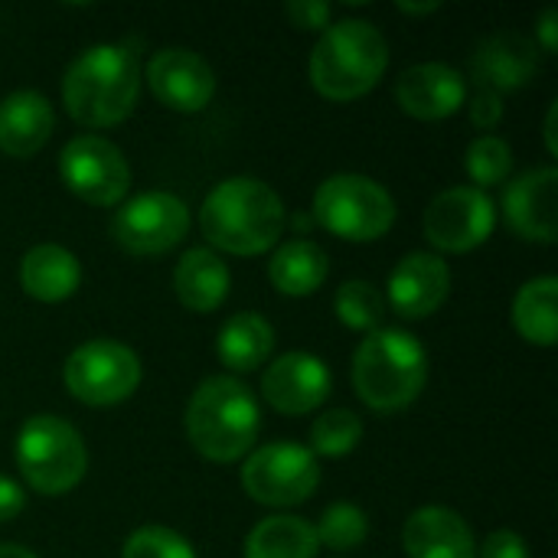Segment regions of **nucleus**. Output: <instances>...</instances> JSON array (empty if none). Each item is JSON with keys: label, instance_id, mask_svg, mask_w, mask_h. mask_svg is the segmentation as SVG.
I'll use <instances>...</instances> for the list:
<instances>
[{"label": "nucleus", "instance_id": "obj_1", "mask_svg": "<svg viewBox=\"0 0 558 558\" xmlns=\"http://www.w3.org/2000/svg\"><path fill=\"white\" fill-rule=\"evenodd\" d=\"M141 95V65L128 46L98 43L72 59L62 75V105L82 128L121 124Z\"/></svg>", "mask_w": 558, "mask_h": 558}, {"label": "nucleus", "instance_id": "obj_2", "mask_svg": "<svg viewBox=\"0 0 558 558\" xmlns=\"http://www.w3.org/2000/svg\"><path fill=\"white\" fill-rule=\"evenodd\" d=\"M199 229L219 252L265 255L284 229V203L258 177H229L203 199Z\"/></svg>", "mask_w": 558, "mask_h": 558}, {"label": "nucleus", "instance_id": "obj_3", "mask_svg": "<svg viewBox=\"0 0 558 558\" xmlns=\"http://www.w3.org/2000/svg\"><path fill=\"white\" fill-rule=\"evenodd\" d=\"M183 425L196 454L216 464H232L252 451L262 412L245 383L235 376H209L190 396Z\"/></svg>", "mask_w": 558, "mask_h": 558}, {"label": "nucleus", "instance_id": "obj_4", "mask_svg": "<svg viewBox=\"0 0 558 558\" xmlns=\"http://www.w3.org/2000/svg\"><path fill=\"white\" fill-rule=\"evenodd\" d=\"M389 69V43L369 20L330 23L311 52V85L330 101L369 95Z\"/></svg>", "mask_w": 558, "mask_h": 558}, {"label": "nucleus", "instance_id": "obj_5", "mask_svg": "<svg viewBox=\"0 0 558 558\" xmlns=\"http://www.w3.org/2000/svg\"><path fill=\"white\" fill-rule=\"evenodd\" d=\"M428 383L422 340L399 327H379L353 353V389L373 412L409 409Z\"/></svg>", "mask_w": 558, "mask_h": 558}, {"label": "nucleus", "instance_id": "obj_6", "mask_svg": "<svg viewBox=\"0 0 558 558\" xmlns=\"http://www.w3.org/2000/svg\"><path fill=\"white\" fill-rule=\"evenodd\" d=\"M16 468L43 497L75 490L88 471V448L75 425L59 415H33L16 435Z\"/></svg>", "mask_w": 558, "mask_h": 558}, {"label": "nucleus", "instance_id": "obj_7", "mask_svg": "<svg viewBox=\"0 0 558 558\" xmlns=\"http://www.w3.org/2000/svg\"><path fill=\"white\" fill-rule=\"evenodd\" d=\"M314 222L343 242H376L396 222L392 193L363 173H333L314 193Z\"/></svg>", "mask_w": 558, "mask_h": 558}, {"label": "nucleus", "instance_id": "obj_8", "mask_svg": "<svg viewBox=\"0 0 558 558\" xmlns=\"http://www.w3.org/2000/svg\"><path fill=\"white\" fill-rule=\"evenodd\" d=\"M141 356L121 340H88L75 347L62 366V379L72 399L92 409H108L131 399L141 386Z\"/></svg>", "mask_w": 558, "mask_h": 558}, {"label": "nucleus", "instance_id": "obj_9", "mask_svg": "<svg viewBox=\"0 0 558 558\" xmlns=\"http://www.w3.org/2000/svg\"><path fill=\"white\" fill-rule=\"evenodd\" d=\"M320 487V464L311 448L294 441H275L245 458L242 490L262 507H298Z\"/></svg>", "mask_w": 558, "mask_h": 558}, {"label": "nucleus", "instance_id": "obj_10", "mask_svg": "<svg viewBox=\"0 0 558 558\" xmlns=\"http://www.w3.org/2000/svg\"><path fill=\"white\" fill-rule=\"evenodd\" d=\"M190 232V206L167 190H147L118 206L111 239L131 255H163Z\"/></svg>", "mask_w": 558, "mask_h": 558}, {"label": "nucleus", "instance_id": "obj_11", "mask_svg": "<svg viewBox=\"0 0 558 558\" xmlns=\"http://www.w3.org/2000/svg\"><path fill=\"white\" fill-rule=\"evenodd\" d=\"M59 177L88 206H118L131 190V167L118 144L98 134L72 137L59 154Z\"/></svg>", "mask_w": 558, "mask_h": 558}, {"label": "nucleus", "instance_id": "obj_12", "mask_svg": "<svg viewBox=\"0 0 558 558\" xmlns=\"http://www.w3.org/2000/svg\"><path fill=\"white\" fill-rule=\"evenodd\" d=\"M494 199L474 186H451L438 193L425 209V239L438 252H474L494 235Z\"/></svg>", "mask_w": 558, "mask_h": 558}, {"label": "nucleus", "instance_id": "obj_13", "mask_svg": "<svg viewBox=\"0 0 558 558\" xmlns=\"http://www.w3.org/2000/svg\"><path fill=\"white\" fill-rule=\"evenodd\" d=\"M147 85L154 98L167 105L170 111L196 114L216 95V72L199 52L183 49V46H167L150 56Z\"/></svg>", "mask_w": 558, "mask_h": 558}, {"label": "nucleus", "instance_id": "obj_14", "mask_svg": "<svg viewBox=\"0 0 558 558\" xmlns=\"http://www.w3.org/2000/svg\"><path fill=\"white\" fill-rule=\"evenodd\" d=\"M330 386H333V376H330L327 363L304 350L278 356L262 373V396L281 415L317 412L327 402Z\"/></svg>", "mask_w": 558, "mask_h": 558}, {"label": "nucleus", "instance_id": "obj_15", "mask_svg": "<svg viewBox=\"0 0 558 558\" xmlns=\"http://www.w3.org/2000/svg\"><path fill=\"white\" fill-rule=\"evenodd\" d=\"M507 226L523 242L553 245L558 239V170L536 167L520 173L504 193Z\"/></svg>", "mask_w": 558, "mask_h": 558}, {"label": "nucleus", "instance_id": "obj_16", "mask_svg": "<svg viewBox=\"0 0 558 558\" xmlns=\"http://www.w3.org/2000/svg\"><path fill=\"white\" fill-rule=\"evenodd\" d=\"M451 291V268L441 255L432 252H412L405 255L392 275H389V304L405 320H425L432 317Z\"/></svg>", "mask_w": 558, "mask_h": 558}, {"label": "nucleus", "instance_id": "obj_17", "mask_svg": "<svg viewBox=\"0 0 558 558\" xmlns=\"http://www.w3.org/2000/svg\"><path fill=\"white\" fill-rule=\"evenodd\" d=\"M396 101L409 118L445 121L464 108L468 85H464V75L445 62H418L399 75Z\"/></svg>", "mask_w": 558, "mask_h": 558}, {"label": "nucleus", "instance_id": "obj_18", "mask_svg": "<svg viewBox=\"0 0 558 558\" xmlns=\"http://www.w3.org/2000/svg\"><path fill=\"white\" fill-rule=\"evenodd\" d=\"M471 72L477 78V88H487L497 95L517 92L526 82H533V75L539 72V46H536V39H530L517 29L490 33L487 39L477 43Z\"/></svg>", "mask_w": 558, "mask_h": 558}, {"label": "nucleus", "instance_id": "obj_19", "mask_svg": "<svg viewBox=\"0 0 558 558\" xmlns=\"http://www.w3.org/2000/svg\"><path fill=\"white\" fill-rule=\"evenodd\" d=\"M409 558H477V543L461 513L448 507H422L402 526Z\"/></svg>", "mask_w": 558, "mask_h": 558}, {"label": "nucleus", "instance_id": "obj_20", "mask_svg": "<svg viewBox=\"0 0 558 558\" xmlns=\"http://www.w3.org/2000/svg\"><path fill=\"white\" fill-rule=\"evenodd\" d=\"M56 128V111L46 95L33 88L10 92L0 101V150L7 157L26 160L46 147Z\"/></svg>", "mask_w": 558, "mask_h": 558}, {"label": "nucleus", "instance_id": "obj_21", "mask_svg": "<svg viewBox=\"0 0 558 558\" xmlns=\"http://www.w3.org/2000/svg\"><path fill=\"white\" fill-rule=\"evenodd\" d=\"M20 284L23 291L33 298V301H43V304H59V301H69L78 284H82V265L78 258L56 245V242H43V245H33L23 262H20Z\"/></svg>", "mask_w": 558, "mask_h": 558}, {"label": "nucleus", "instance_id": "obj_22", "mask_svg": "<svg viewBox=\"0 0 558 558\" xmlns=\"http://www.w3.org/2000/svg\"><path fill=\"white\" fill-rule=\"evenodd\" d=\"M232 275L213 248H190L173 268V291L193 314H213L226 304Z\"/></svg>", "mask_w": 558, "mask_h": 558}, {"label": "nucleus", "instance_id": "obj_23", "mask_svg": "<svg viewBox=\"0 0 558 558\" xmlns=\"http://www.w3.org/2000/svg\"><path fill=\"white\" fill-rule=\"evenodd\" d=\"M271 350H275V327L255 311L232 314L216 333V356L232 373H252L265 366Z\"/></svg>", "mask_w": 558, "mask_h": 558}, {"label": "nucleus", "instance_id": "obj_24", "mask_svg": "<svg viewBox=\"0 0 558 558\" xmlns=\"http://www.w3.org/2000/svg\"><path fill=\"white\" fill-rule=\"evenodd\" d=\"M327 271H330L327 252L311 239L284 242L268 262V278L275 291H281L284 298H311L314 291L324 288Z\"/></svg>", "mask_w": 558, "mask_h": 558}, {"label": "nucleus", "instance_id": "obj_25", "mask_svg": "<svg viewBox=\"0 0 558 558\" xmlns=\"http://www.w3.org/2000/svg\"><path fill=\"white\" fill-rule=\"evenodd\" d=\"M558 278L556 275H543L526 281L517 298H513V327L517 333L533 343V347H556L558 340Z\"/></svg>", "mask_w": 558, "mask_h": 558}, {"label": "nucleus", "instance_id": "obj_26", "mask_svg": "<svg viewBox=\"0 0 558 558\" xmlns=\"http://www.w3.org/2000/svg\"><path fill=\"white\" fill-rule=\"evenodd\" d=\"M320 543L301 517H268L245 536V558H317Z\"/></svg>", "mask_w": 558, "mask_h": 558}, {"label": "nucleus", "instance_id": "obj_27", "mask_svg": "<svg viewBox=\"0 0 558 558\" xmlns=\"http://www.w3.org/2000/svg\"><path fill=\"white\" fill-rule=\"evenodd\" d=\"M333 311H337V320L343 327L373 333V330H379V324L386 317V298L369 281H343L337 288Z\"/></svg>", "mask_w": 558, "mask_h": 558}, {"label": "nucleus", "instance_id": "obj_28", "mask_svg": "<svg viewBox=\"0 0 558 558\" xmlns=\"http://www.w3.org/2000/svg\"><path fill=\"white\" fill-rule=\"evenodd\" d=\"M464 167H468V177H471L474 190L497 186L513 170V147L497 134H481V137L471 141V147L464 154Z\"/></svg>", "mask_w": 558, "mask_h": 558}, {"label": "nucleus", "instance_id": "obj_29", "mask_svg": "<svg viewBox=\"0 0 558 558\" xmlns=\"http://www.w3.org/2000/svg\"><path fill=\"white\" fill-rule=\"evenodd\" d=\"M317 543H324L333 553H353L369 536V517L356 504H333L324 510L320 523L314 526Z\"/></svg>", "mask_w": 558, "mask_h": 558}, {"label": "nucleus", "instance_id": "obj_30", "mask_svg": "<svg viewBox=\"0 0 558 558\" xmlns=\"http://www.w3.org/2000/svg\"><path fill=\"white\" fill-rule=\"evenodd\" d=\"M363 441V422L350 412V409H330L324 412L314 428H311V451L314 458H347L356 451V445Z\"/></svg>", "mask_w": 558, "mask_h": 558}, {"label": "nucleus", "instance_id": "obj_31", "mask_svg": "<svg viewBox=\"0 0 558 558\" xmlns=\"http://www.w3.org/2000/svg\"><path fill=\"white\" fill-rule=\"evenodd\" d=\"M121 558H196V549L167 526H141L128 536Z\"/></svg>", "mask_w": 558, "mask_h": 558}, {"label": "nucleus", "instance_id": "obj_32", "mask_svg": "<svg viewBox=\"0 0 558 558\" xmlns=\"http://www.w3.org/2000/svg\"><path fill=\"white\" fill-rule=\"evenodd\" d=\"M288 20L298 26V29H327L330 26V3H320V0H294L284 7Z\"/></svg>", "mask_w": 558, "mask_h": 558}, {"label": "nucleus", "instance_id": "obj_33", "mask_svg": "<svg viewBox=\"0 0 558 558\" xmlns=\"http://www.w3.org/2000/svg\"><path fill=\"white\" fill-rule=\"evenodd\" d=\"M464 105H468V111H471V121H474L477 128H484V131H490V128H497V124L504 121V101H500L497 92L477 88V92L471 95V101H464Z\"/></svg>", "mask_w": 558, "mask_h": 558}, {"label": "nucleus", "instance_id": "obj_34", "mask_svg": "<svg viewBox=\"0 0 558 558\" xmlns=\"http://www.w3.org/2000/svg\"><path fill=\"white\" fill-rule=\"evenodd\" d=\"M481 558H530V549L520 533L513 530H497L484 539Z\"/></svg>", "mask_w": 558, "mask_h": 558}, {"label": "nucleus", "instance_id": "obj_35", "mask_svg": "<svg viewBox=\"0 0 558 558\" xmlns=\"http://www.w3.org/2000/svg\"><path fill=\"white\" fill-rule=\"evenodd\" d=\"M23 507H26L23 487L16 481H10V477L0 474V526L10 523V520H16L23 513Z\"/></svg>", "mask_w": 558, "mask_h": 558}, {"label": "nucleus", "instance_id": "obj_36", "mask_svg": "<svg viewBox=\"0 0 558 558\" xmlns=\"http://www.w3.org/2000/svg\"><path fill=\"white\" fill-rule=\"evenodd\" d=\"M536 36H539V43L536 46H543V52H556L558 49V10L556 7H549V10H543V16H539V26H536Z\"/></svg>", "mask_w": 558, "mask_h": 558}, {"label": "nucleus", "instance_id": "obj_37", "mask_svg": "<svg viewBox=\"0 0 558 558\" xmlns=\"http://www.w3.org/2000/svg\"><path fill=\"white\" fill-rule=\"evenodd\" d=\"M556 114H558V101H553V108H549V114H546V147H549V154H558V141H556Z\"/></svg>", "mask_w": 558, "mask_h": 558}, {"label": "nucleus", "instance_id": "obj_38", "mask_svg": "<svg viewBox=\"0 0 558 558\" xmlns=\"http://www.w3.org/2000/svg\"><path fill=\"white\" fill-rule=\"evenodd\" d=\"M0 558H36V553H29V549L20 546V543H3V546H0Z\"/></svg>", "mask_w": 558, "mask_h": 558}, {"label": "nucleus", "instance_id": "obj_39", "mask_svg": "<svg viewBox=\"0 0 558 558\" xmlns=\"http://www.w3.org/2000/svg\"><path fill=\"white\" fill-rule=\"evenodd\" d=\"M399 7V13H435V10H441V3H396Z\"/></svg>", "mask_w": 558, "mask_h": 558}]
</instances>
